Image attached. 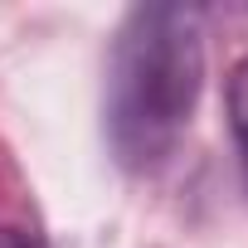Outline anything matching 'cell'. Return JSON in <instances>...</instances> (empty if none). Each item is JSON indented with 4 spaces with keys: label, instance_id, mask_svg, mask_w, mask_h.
Listing matches in <instances>:
<instances>
[{
    "label": "cell",
    "instance_id": "3",
    "mask_svg": "<svg viewBox=\"0 0 248 248\" xmlns=\"http://www.w3.org/2000/svg\"><path fill=\"white\" fill-rule=\"evenodd\" d=\"M0 248H30V243H25L15 229H0Z\"/></svg>",
    "mask_w": 248,
    "mask_h": 248
},
{
    "label": "cell",
    "instance_id": "1",
    "mask_svg": "<svg viewBox=\"0 0 248 248\" xmlns=\"http://www.w3.org/2000/svg\"><path fill=\"white\" fill-rule=\"evenodd\" d=\"M204 88V30L190 5H137L107 59L102 127L127 170H156L175 156Z\"/></svg>",
    "mask_w": 248,
    "mask_h": 248
},
{
    "label": "cell",
    "instance_id": "2",
    "mask_svg": "<svg viewBox=\"0 0 248 248\" xmlns=\"http://www.w3.org/2000/svg\"><path fill=\"white\" fill-rule=\"evenodd\" d=\"M229 127H233L238 161H243V175H248V59H238L233 73H229Z\"/></svg>",
    "mask_w": 248,
    "mask_h": 248
}]
</instances>
